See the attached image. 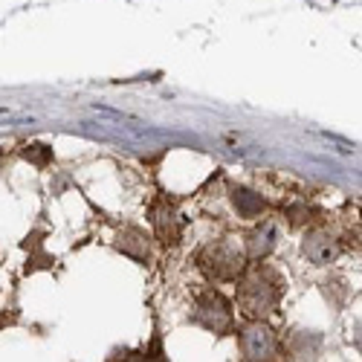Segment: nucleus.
I'll return each mask as SVG.
<instances>
[{
    "label": "nucleus",
    "mask_w": 362,
    "mask_h": 362,
    "mask_svg": "<svg viewBox=\"0 0 362 362\" xmlns=\"http://www.w3.org/2000/svg\"><path fill=\"white\" fill-rule=\"evenodd\" d=\"M235 206H238V212L244 215V218H255V215L264 212V200L258 194L247 192V189H238L235 192Z\"/></svg>",
    "instance_id": "8"
},
{
    "label": "nucleus",
    "mask_w": 362,
    "mask_h": 362,
    "mask_svg": "<svg viewBox=\"0 0 362 362\" xmlns=\"http://www.w3.org/2000/svg\"><path fill=\"white\" fill-rule=\"evenodd\" d=\"M197 267L212 281H232L244 273V255L235 252L229 244H209L197 255Z\"/></svg>",
    "instance_id": "2"
},
{
    "label": "nucleus",
    "mask_w": 362,
    "mask_h": 362,
    "mask_svg": "<svg viewBox=\"0 0 362 362\" xmlns=\"http://www.w3.org/2000/svg\"><path fill=\"white\" fill-rule=\"evenodd\" d=\"M281 298V281L269 267L252 264L250 269L240 273V284H238V301L244 313H250L252 319L273 313Z\"/></svg>",
    "instance_id": "1"
},
{
    "label": "nucleus",
    "mask_w": 362,
    "mask_h": 362,
    "mask_svg": "<svg viewBox=\"0 0 362 362\" xmlns=\"http://www.w3.org/2000/svg\"><path fill=\"white\" fill-rule=\"evenodd\" d=\"M269 238H273V232H269V229H264V235L261 232H252L250 235V255L252 258H261L269 247H273V244H269Z\"/></svg>",
    "instance_id": "9"
},
{
    "label": "nucleus",
    "mask_w": 362,
    "mask_h": 362,
    "mask_svg": "<svg viewBox=\"0 0 362 362\" xmlns=\"http://www.w3.org/2000/svg\"><path fill=\"white\" fill-rule=\"evenodd\" d=\"M305 255L313 264L325 267V264H330V261L339 255V244L330 235H325V232H310L308 240H305Z\"/></svg>",
    "instance_id": "6"
},
{
    "label": "nucleus",
    "mask_w": 362,
    "mask_h": 362,
    "mask_svg": "<svg viewBox=\"0 0 362 362\" xmlns=\"http://www.w3.org/2000/svg\"><path fill=\"white\" fill-rule=\"evenodd\" d=\"M151 221H154L157 238L165 247H174L180 240V221H177V212L168 203H157L154 209H151Z\"/></svg>",
    "instance_id": "5"
},
{
    "label": "nucleus",
    "mask_w": 362,
    "mask_h": 362,
    "mask_svg": "<svg viewBox=\"0 0 362 362\" xmlns=\"http://www.w3.org/2000/svg\"><path fill=\"white\" fill-rule=\"evenodd\" d=\"M116 247L122 250L125 255L136 258V261H145V258H148V244H145V235H142L139 229H125V232H119Z\"/></svg>",
    "instance_id": "7"
},
{
    "label": "nucleus",
    "mask_w": 362,
    "mask_h": 362,
    "mask_svg": "<svg viewBox=\"0 0 362 362\" xmlns=\"http://www.w3.org/2000/svg\"><path fill=\"white\" fill-rule=\"evenodd\" d=\"M194 322L212 334H226L232 327V308L218 290H203L194 301Z\"/></svg>",
    "instance_id": "3"
},
{
    "label": "nucleus",
    "mask_w": 362,
    "mask_h": 362,
    "mask_svg": "<svg viewBox=\"0 0 362 362\" xmlns=\"http://www.w3.org/2000/svg\"><path fill=\"white\" fill-rule=\"evenodd\" d=\"M49 148H44V145H33L26 151V160H33V163H38V165H47L49 163Z\"/></svg>",
    "instance_id": "10"
},
{
    "label": "nucleus",
    "mask_w": 362,
    "mask_h": 362,
    "mask_svg": "<svg viewBox=\"0 0 362 362\" xmlns=\"http://www.w3.org/2000/svg\"><path fill=\"white\" fill-rule=\"evenodd\" d=\"M240 351H244L247 359H276L279 345H276L273 330L261 322H255L240 334Z\"/></svg>",
    "instance_id": "4"
}]
</instances>
